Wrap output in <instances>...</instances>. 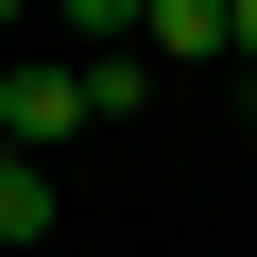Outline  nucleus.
<instances>
[{
  "label": "nucleus",
  "instance_id": "nucleus-1",
  "mask_svg": "<svg viewBox=\"0 0 257 257\" xmlns=\"http://www.w3.org/2000/svg\"><path fill=\"white\" fill-rule=\"evenodd\" d=\"M138 52H223V0H138Z\"/></svg>",
  "mask_w": 257,
  "mask_h": 257
},
{
  "label": "nucleus",
  "instance_id": "nucleus-2",
  "mask_svg": "<svg viewBox=\"0 0 257 257\" xmlns=\"http://www.w3.org/2000/svg\"><path fill=\"white\" fill-rule=\"evenodd\" d=\"M52 206H69V189H52L35 155H0V240H52Z\"/></svg>",
  "mask_w": 257,
  "mask_h": 257
}]
</instances>
